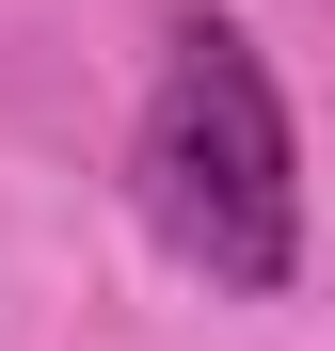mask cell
Masks as SVG:
<instances>
[{"label": "cell", "mask_w": 335, "mask_h": 351, "mask_svg": "<svg viewBox=\"0 0 335 351\" xmlns=\"http://www.w3.org/2000/svg\"><path fill=\"white\" fill-rule=\"evenodd\" d=\"M128 208L223 304H271L303 271V144H288V96H271L240 16H176L160 32V96L128 128Z\"/></svg>", "instance_id": "6da1fadb"}]
</instances>
